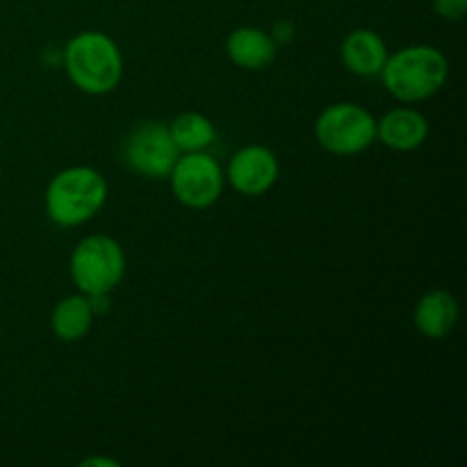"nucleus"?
I'll use <instances>...</instances> for the list:
<instances>
[{
    "mask_svg": "<svg viewBox=\"0 0 467 467\" xmlns=\"http://www.w3.org/2000/svg\"><path fill=\"white\" fill-rule=\"evenodd\" d=\"M64 68L73 85L91 96L109 94L123 78V57L103 32H80L64 48Z\"/></svg>",
    "mask_w": 467,
    "mask_h": 467,
    "instance_id": "f257e3e1",
    "label": "nucleus"
},
{
    "mask_svg": "<svg viewBox=\"0 0 467 467\" xmlns=\"http://www.w3.org/2000/svg\"><path fill=\"white\" fill-rule=\"evenodd\" d=\"M383 85L401 103L431 99L450 76V62L431 46H409L386 59L381 68Z\"/></svg>",
    "mask_w": 467,
    "mask_h": 467,
    "instance_id": "f03ea898",
    "label": "nucleus"
},
{
    "mask_svg": "<svg viewBox=\"0 0 467 467\" xmlns=\"http://www.w3.org/2000/svg\"><path fill=\"white\" fill-rule=\"evenodd\" d=\"M105 201V178L91 167H71L50 181L46 190V213L57 226H80L100 213Z\"/></svg>",
    "mask_w": 467,
    "mask_h": 467,
    "instance_id": "7ed1b4c3",
    "label": "nucleus"
},
{
    "mask_svg": "<svg viewBox=\"0 0 467 467\" xmlns=\"http://www.w3.org/2000/svg\"><path fill=\"white\" fill-rule=\"evenodd\" d=\"M126 274L121 244L108 235H89L71 254V276L87 296L109 295Z\"/></svg>",
    "mask_w": 467,
    "mask_h": 467,
    "instance_id": "20e7f679",
    "label": "nucleus"
},
{
    "mask_svg": "<svg viewBox=\"0 0 467 467\" xmlns=\"http://www.w3.org/2000/svg\"><path fill=\"white\" fill-rule=\"evenodd\" d=\"M315 137L336 155H358L377 141V119L356 103H337L315 121Z\"/></svg>",
    "mask_w": 467,
    "mask_h": 467,
    "instance_id": "39448f33",
    "label": "nucleus"
},
{
    "mask_svg": "<svg viewBox=\"0 0 467 467\" xmlns=\"http://www.w3.org/2000/svg\"><path fill=\"white\" fill-rule=\"evenodd\" d=\"M169 178L176 199L192 210H205L217 203L223 190L222 167L203 150L181 155Z\"/></svg>",
    "mask_w": 467,
    "mask_h": 467,
    "instance_id": "423d86ee",
    "label": "nucleus"
},
{
    "mask_svg": "<svg viewBox=\"0 0 467 467\" xmlns=\"http://www.w3.org/2000/svg\"><path fill=\"white\" fill-rule=\"evenodd\" d=\"M181 150L173 144L169 126L149 121L135 128L126 141V160L137 173L146 178H167Z\"/></svg>",
    "mask_w": 467,
    "mask_h": 467,
    "instance_id": "0eeeda50",
    "label": "nucleus"
},
{
    "mask_svg": "<svg viewBox=\"0 0 467 467\" xmlns=\"http://www.w3.org/2000/svg\"><path fill=\"white\" fill-rule=\"evenodd\" d=\"M278 178V160L265 146H244L228 164V181L233 190L246 196L267 194Z\"/></svg>",
    "mask_w": 467,
    "mask_h": 467,
    "instance_id": "6e6552de",
    "label": "nucleus"
},
{
    "mask_svg": "<svg viewBox=\"0 0 467 467\" xmlns=\"http://www.w3.org/2000/svg\"><path fill=\"white\" fill-rule=\"evenodd\" d=\"M377 137L392 150H415L429 137V123L418 109L397 108L377 121Z\"/></svg>",
    "mask_w": 467,
    "mask_h": 467,
    "instance_id": "1a4fd4ad",
    "label": "nucleus"
},
{
    "mask_svg": "<svg viewBox=\"0 0 467 467\" xmlns=\"http://www.w3.org/2000/svg\"><path fill=\"white\" fill-rule=\"evenodd\" d=\"M459 322V306L447 290H431L415 306V327L429 340L450 336Z\"/></svg>",
    "mask_w": 467,
    "mask_h": 467,
    "instance_id": "9d476101",
    "label": "nucleus"
},
{
    "mask_svg": "<svg viewBox=\"0 0 467 467\" xmlns=\"http://www.w3.org/2000/svg\"><path fill=\"white\" fill-rule=\"evenodd\" d=\"M226 50L233 64L249 71H260L276 59V41L258 27H237L228 36Z\"/></svg>",
    "mask_w": 467,
    "mask_h": 467,
    "instance_id": "9b49d317",
    "label": "nucleus"
},
{
    "mask_svg": "<svg viewBox=\"0 0 467 467\" xmlns=\"http://www.w3.org/2000/svg\"><path fill=\"white\" fill-rule=\"evenodd\" d=\"M342 62L356 76H377L388 59L386 44L372 30H354L342 41Z\"/></svg>",
    "mask_w": 467,
    "mask_h": 467,
    "instance_id": "f8f14e48",
    "label": "nucleus"
},
{
    "mask_svg": "<svg viewBox=\"0 0 467 467\" xmlns=\"http://www.w3.org/2000/svg\"><path fill=\"white\" fill-rule=\"evenodd\" d=\"M91 322H94V308L87 295L67 296L59 301L50 317L53 333L64 342H76L89 333Z\"/></svg>",
    "mask_w": 467,
    "mask_h": 467,
    "instance_id": "ddd939ff",
    "label": "nucleus"
},
{
    "mask_svg": "<svg viewBox=\"0 0 467 467\" xmlns=\"http://www.w3.org/2000/svg\"><path fill=\"white\" fill-rule=\"evenodd\" d=\"M171 132L173 144L178 146V150L182 153H196V150H205L217 137L213 121L208 117L199 112H185L181 117L173 119V123L169 126Z\"/></svg>",
    "mask_w": 467,
    "mask_h": 467,
    "instance_id": "4468645a",
    "label": "nucleus"
},
{
    "mask_svg": "<svg viewBox=\"0 0 467 467\" xmlns=\"http://www.w3.org/2000/svg\"><path fill=\"white\" fill-rule=\"evenodd\" d=\"M433 7L447 21H461L467 12V0H433Z\"/></svg>",
    "mask_w": 467,
    "mask_h": 467,
    "instance_id": "2eb2a0df",
    "label": "nucleus"
},
{
    "mask_svg": "<svg viewBox=\"0 0 467 467\" xmlns=\"http://www.w3.org/2000/svg\"><path fill=\"white\" fill-rule=\"evenodd\" d=\"M82 467H91V465H108V467H119L117 461H109V459H87L80 463Z\"/></svg>",
    "mask_w": 467,
    "mask_h": 467,
    "instance_id": "dca6fc26",
    "label": "nucleus"
}]
</instances>
